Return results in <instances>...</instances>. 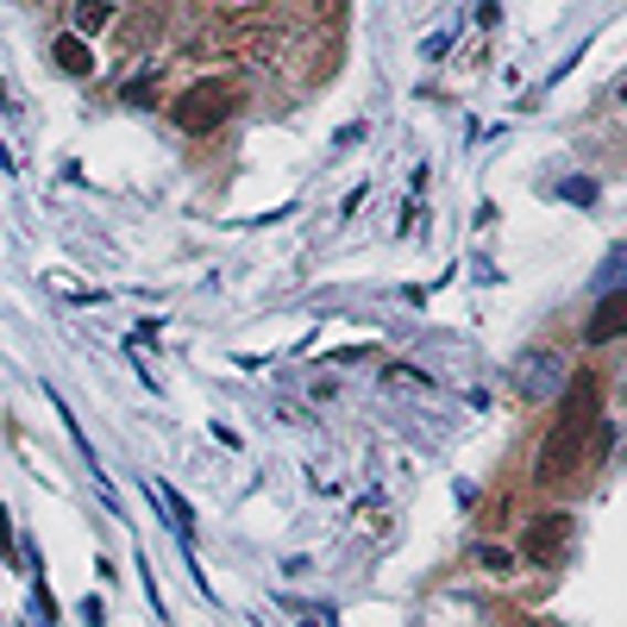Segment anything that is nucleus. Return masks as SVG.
I'll return each mask as SVG.
<instances>
[{
	"instance_id": "obj_1",
	"label": "nucleus",
	"mask_w": 627,
	"mask_h": 627,
	"mask_svg": "<svg viewBox=\"0 0 627 627\" xmlns=\"http://www.w3.org/2000/svg\"><path fill=\"white\" fill-rule=\"evenodd\" d=\"M596 402H603V390H596V376L577 371V383H571L565 408H559V421H552L546 446H540V465H533V483H565L571 470L584 465V451H608V427L603 414H596Z\"/></svg>"
},
{
	"instance_id": "obj_2",
	"label": "nucleus",
	"mask_w": 627,
	"mask_h": 627,
	"mask_svg": "<svg viewBox=\"0 0 627 627\" xmlns=\"http://www.w3.org/2000/svg\"><path fill=\"white\" fill-rule=\"evenodd\" d=\"M233 82L226 76H201L195 88H182L177 100H170V119H177L182 132H214V126H226V114H233Z\"/></svg>"
},
{
	"instance_id": "obj_3",
	"label": "nucleus",
	"mask_w": 627,
	"mask_h": 627,
	"mask_svg": "<svg viewBox=\"0 0 627 627\" xmlns=\"http://www.w3.org/2000/svg\"><path fill=\"white\" fill-rule=\"evenodd\" d=\"M571 533H577L571 514H540V521H528V533H521V559H528V565H559L565 546H571Z\"/></svg>"
},
{
	"instance_id": "obj_4",
	"label": "nucleus",
	"mask_w": 627,
	"mask_h": 627,
	"mask_svg": "<svg viewBox=\"0 0 627 627\" xmlns=\"http://www.w3.org/2000/svg\"><path fill=\"white\" fill-rule=\"evenodd\" d=\"M559 383H565V358H559V352H546V346H540V352H528L521 364H514V390L528 395V402L552 395Z\"/></svg>"
},
{
	"instance_id": "obj_5",
	"label": "nucleus",
	"mask_w": 627,
	"mask_h": 627,
	"mask_svg": "<svg viewBox=\"0 0 627 627\" xmlns=\"http://www.w3.org/2000/svg\"><path fill=\"white\" fill-rule=\"evenodd\" d=\"M589 346H608V339H621L627 333V289H615V295H603L596 301V314H589Z\"/></svg>"
},
{
	"instance_id": "obj_6",
	"label": "nucleus",
	"mask_w": 627,
	"mask_h": 627,
	"mask_svg": "<svg viewBox=\"0 0 627 627\" xmlns=\"http://www.w3.org/2000/svg\"><path fill=\"white\" fill-rule=\"evenodd\" d=\"M151 496H157V509H163V521H170V533L189 546V540H195V509H189L170 483H157V477H151Z\"/></svg>"
},
{
	"instance_id": "obj_7",
	"label": "nucleus",
	"mask_w": 627,
	"mask_h": 627,
	"mask_svg": "<svg viewBox=\"0 0 627 627\" xmlns=\"http://www.w3.org/2000/svg\"><path fill=\"white\" fill-rule=\"evenodd\" d=\"M51 63H57L63 76H76V82H88V76H95V51H88V44H82L76 32H63V39L51 44Z\"/></svg>"
},
{
	"instance_id": "obj_8",
	"label": "nucleus",
	"mask_w": 627,
	"mask_h": 627,
	"mask_svg": "<svg viewBox=\"0 0 627 627\" xmlns=\"http://www.w3.org/2000/svg\"><path fill=\"white\" fill-rule=\"evenodd\" d=\"M283 615H295L301 627H333V608H320V603H295V596H283Z\"/></svg>"
},
{
	"instance_id": "obj_9",
	"label": "nucleus",
	"mask_w": 627,
	"mask_h": 627,
	"mask_svg": "<svg viewBox=\"0 0 627 627\" xmlns=\"http://www.w3.org/2000/svg\"><path fill=\"white\" fill-rule=\"evenodd\" d=\"M107 20H114V7H107V0H76V13H70V25H82V32H100Z\"/></svg>"
},
{
	"instance_id": "obj_10",
	"label": "nucleus",
	"mask_w": 627,
	"mask_h": 627,
	"mask_svg": "<svg viewBox=\"0 0 627 627\" xmlns=\"http://www.w3.org/2000/svg\"><path fill=\"white\" fill-rule=\"evenodd\" d=\"M119 95L132 100V107H151V100H157V70H145V76H132V82H126V88H119Z\"/></svg>"
},
{
	"instance_id": "obj_11",
	"label": "nucleus",
	"mask_w": 627,
	"mask_h": 627,
	"mask_svg": "<svg viewBox=\"0 0 627 627\" xmlns=\"http://www.w3.org/2000/svg\"><path fill=\"white\" fill-rule=\"evenodd\" d=\"M395 383V390H414V383H421V371H408V364H390V371H383Z\"/></svg>"
},
{
	"instance_id": "obj_12",
	"label": "nucleus",
	"mask_w": 627,
	"mask_h": 627,
	"mask_svg": "<svg viewBox=\"0 0 627 627\" xmlns=\"http://www.w3.org/2000/svg\"><path fill=\"white\" fill-rule=\"evenodd\" d=\"M621 100H627V88H621Z\"/></svg>"
}]
</instances>
